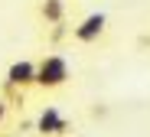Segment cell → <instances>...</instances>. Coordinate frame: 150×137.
<instances>
[{
    "label": "cell",
    "mask_w": 150,
    "mask_h": 137,
    "mask_svg": "<svg viewBox=\"0 0 150 137\" xmlns=\"http://www.w3.org/2000/svg\"><path fill=\"white\" fill-rule=\"evenodd\" d=\"M69 78H72V69H69V59L59 56V52H46V56L36 62V85L39 92H59L69 85Z\"/></svg>",
    "instance_id": "6da1fadb"
},
{
    "label": "cell",
    "mask_w": 150,
    "mask_h": 137,
    "mask_svg": "<svg viewBox=\"0 0 150 137\" xmlns=\"http://www.w3.org/2000/svg\"><path fill=\"white\" fill-rule=\"evenodd\" d=\"M105 33H108V16H105V13H88V16H82L79 23L69 26V39L79 43V46H95V43H101Z\"/></svg>",
    "instance_id": "7a4b0ae2"
},
{
    "label": "cell",
    "mask_w": 150,
    "mask_h": 137,
    "mask_svg": "<svg viewBox=\"0 0 150 137\" xmlns=\"http://www.w3.org/2000/svg\"><path fill=\"white\" fill-rule=\"evenodd\" d=\"M36 85V62L33 59H20V62H10L7 69V78H4V92H26Z\"/></svg>",
    "instance_id": "3957f363"
},
{
    "label": "cell",
    "mask_w": 150,
    "mask_h": 137,
    "mask_svg": "<svg viewBox=\"0 0 150 137\" xmlns=\"http://www.w3.org/2000/svg\"><path fill=\"white\" fill-rule=\"evenodd\" d=\"M69 131H72V121L59 111V108H42L39 111V118H36V134L39 137H69Z\"/></svg>",
    "instance_id": "277c9868"
},
{
    "label": "cell",
    "mask_w": 150,
    "mask_h": 137,
    "mask_svg": "<svg viewBox=\"0 0 150 137\" xmlns=\"http://www.w3.org/2000/svg\"><path fill=\"white\" fill-rule=\"evenodd\" d=\"M36 20L46 26V30L62 26V23H69V4L65 0H39L36 4Z\"/></svg>",
    "instance_id": "5b68a950"
},
{
    "label": "cell",
    "mask_w": 150,
    "mask_h": 137,
    "mask_svg": "<svg viewBox=\"0 0 150 137\" xmlns=\"http://www.w3.org/2000/svg\"><path fill=\"white\" fill-rule=\"evenodd\" d=\"M7 114H10V104H7L4 98H0V124H4V121H7Z\"/></svg>",
    "instance_id": "8992f818"
}]
</instances>
